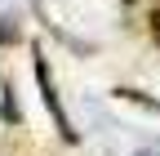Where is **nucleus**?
<instances>
[{"instance_id":"1","label":"nucleus","mask_w":160,"mask_h":156,"mask_svg":"<svg viewBox=\"0 0 160 156\" xmlns=\"http://www.w3.org/2000/svg\"><path fill=\"white\" fill-rule=\"evenodd\" d=\"M36 76H40V89H45V107H49V116L58 121V134H62V138H76V129L67 125L62 107H58V94H53V81H49V67H45V58H40V54H36Z\"/></svg>"},{"instance_id":"2","label":"nucleus","mask_w":160,"mask_h":156,"mask_svg":"<svg viewBox=\"0 0 160 156\" xmlns=\"http://www.w3.org/2000/svg\"><path fill=\"white\" fill-rule=\"evenodd\" d=\"M151 31H156V40H160V9H156V18H151Z\"/></svg>"},{"instance_id":"3","label":"nucleus","mask_w":160,"mask_h":156,"mask_svg":"<svg viewBox=\"0 0 160 156\" xmlns=\"http://www.w3.org/2000/svg\"><path fill=\"white\" fill-rule=\"evenodd\" d=\"M142 156H156V152H142Z\"/></svg>"}]
</instances>
